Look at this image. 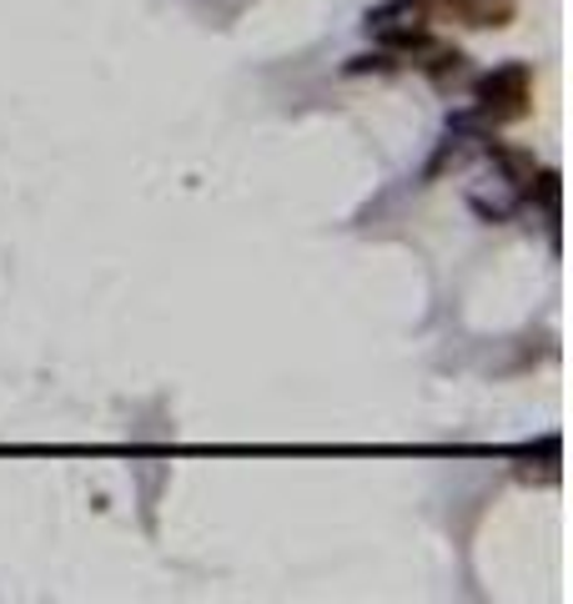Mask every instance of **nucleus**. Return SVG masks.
Wrapping results in <instances>:
<instances>
[{
    "label": "nucleus",
    "instance_id": "obj_1",
    "mask_svg": "<svg viewBox=\"0 0 573 604\" xmlns=\"http://www.w3.org/2000/svg\"><path fill=\"white\" fill-rule=\"evenodd\" d=\"M533 111V66L529 61H503L473 81V121L478 126H509Z\"/></svg>",
    "mask_w": 573,
    "mask_h": 604
},
{
    "label": "nucleus",
    "instance_id": "obj_2",
    "mask_svg": "<svg viewBox=\"0 0 573 604\" xmlns=\"http://www.w3.org/2000/svg\"><path fill=\"white\" fill-rule=\"evenodd\" d=\"M422 16L433 21H458V25H509L513 0H422Z\"/></svg>",
    "mask_w": 573,
    "mask_h": 604
},
{
    "label": "nucleus",
    "instance_id": "obj_3",
    "mask_svg": "<svg viewBox=\"0 0 573 604\" xmlns=\"http://www.w3.org/2000/svg\"><path fill=\"white\" fill-rule=\"evenodd\" d=\"M483 152L493 156V166L503 172V182H509L513 192H523L533 182V172H539V156H533L529 146H513V142H498V136H483Z\"/></svg>",
    "mask_w": 573,
    "mask_h": 604
},
{
    "label": "nucleus",
    "instance_id": "obj_4",
    "mask_svg": "<svg viewBox=\"0 0 573 604\" xmlns=\"http://www.w3.org/2000/svg\"><path fill=\"white\" fill-rule=\"evenodd\" d=\"M422 55H428V61H418V66L428 71V81H438V86H448V81L463 76V61H468V55L458 51V45H438V41H433Z\"/></svg>",
    "mask_w": 573,
    "mask_h": 604
},
{
    "label": "nucleus",
    "instance_id": "obj_5",
    "mask_svg": "<svg viewBox=\"0 0 573 604\" xmlns=\"http://www.w3.org/2000/svg\"><path fill=\"white\" fill-rule=\"evenodd\" d=\"M468 202H473V212H478L483 222H509L513 207H519V192L509 187V192H498V197H488V192H473Z\"/></svg>",
    "mask_w": 573,
    "mask_h": 604
},
{
    "label": "nucleus",
    "instance_id": "obj_6",
    "mask_svg": "<svg viewBox=\"0 0 573 604\" xmlns=\"http://www.w3.org/2000/svg\"><path fill=\"white\" fill-rule=\"evenodd\" d=\"M398 66H402L398 55L372 51V55H352V61H347V76H362V71H398Z\"/></svg>",
    "mask_w": 573,
    "mask_h": 604
}]
</instances>
